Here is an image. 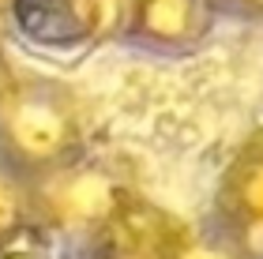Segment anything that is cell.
<instances>
[{
	"label": "cell",
	"mask_w": 263,
	"mask_h": 259,
	"mask_svg": "<svg viewBox=\"0 0 263 259\" xmlns=\"http://www.w3.org/2000/svg\"><path fill=\"white\" fill-rule=\"evenodd\" d=\"M83 154L79 98L49 75L0 83V158L15 173L42 176Z\"/></svg>",
	"instance_id": "1"
},
{
	"label": "cell",
	"mask_w": 263,
	"mask_h": 259,
	"mask_svg": "<svg viewBox=\"0 0 263 259\" xmlns=\"http://www.w3.org/2000/svg\"><path fill=\"white\" fill-rule=\"evenodd\" d=\"M132 188L121 173L90 162L87 154L64 162L42 176H30V210L49 233H87L98 237Z\"/></svg>",
	"instance_id": "2"
},
{
	"label": "cell",
	"mask_w": 263,
	"mask_h": 259,
	"mask_svg": "<svg viewBox=\"0 0 263 259\" xmlns=\"http://www.w3.org/2000/svg\"><path fill=\"white\" fill-rule=\"evenodd\" d=\"M8 11L23 38L45 49L94 45L132 23V0H11Z\"/></svg>",
	"instance_id": "3"
},
{
	"label": "cell",
	"mask_w": 263,
	"mask_h": 259,
	"mask_svg": "<svg viewBox=\"0 0 263 259\" xmlns=\"http://www.w3.org/2000/svg\"><path fill=\"white\" fill-rule=\"evenodd\" d=\"M184 226L132 192L98 233V259H173Z\"/></svg>",
	"instance_id": "4"
},
{
	"label": "cell",
	"mask_w": 263,
	"mask_h": 259,
	"mask_svg": "<svg viewBox=\"0 0 263 259\" xmlns=\"http://www.w3.org/2000/svg\"><path fill=\"white\" fill-rule=\"evenodd\" d=\"M218 214L233 233L263 229V132L248 135L218 184Z\"/></svg>",
	"instance_id": "5"
},
{
	"label": "cell",
	"mask_w": 263,
	"mask_h": 259,
	"mask_svg": "<svg viewBox=\"0 0 263 259\" xmlns=\"http://www.w3.org/2000/svg\"><path fill=\"white\" fill-rule=\"evenodd\" d=\"M211 27V0H132L128 34L162 49L196 45Z\"/></svg>",
	"instance_id": "6"
},
{
	"label": "cell",
	"mask_w": 263,
	"mask_h": 259,
	"mask_svg": "<svg viewBox=\"0 0 263 259\" xmlns=\"http://www.w3.org/2000/svg\"><path fill=\"white\" fill-rule=\"evenodd\" d=\"M173 259H248V252L241 244V233H233L230 226L222 233H196L184 226Z\"/></svg>",
	"instance_id": "7"
},
{
	"label": "cell",
	"mask_w": 263,
	"mask_h": 259,
	"mask_svg": "<svg viewBox=\"0 0 263 259\" xmlns=\"http://www.w3.org/2000/svg\"><path fill=\"white\" fill-rule=\"evenodd\" d=\"M34 210H30V181L23 173H15L0 158V233L30 222Z\"/></svg>",
	"instance_id": "8"
},
{
	"label": "cell",
	"mask_w": 263,
	"mask_h": 259,
	"mask_svg": "<svg viewBox=\"0 0 263 259\" xmlns=\"http://www.w3.org/2000/svg\"><path fill=\"white\" fill-rule=\"evenodd\" d=\"M53 233L38 218L23 222V226L0 233V259H53Z\"/></svg>",
	"instance_id": "9"
},
{
	"label": "cell",
	"mask_w": 263,
	"mask_h": 259,
	"mask_svg": "<svg viewBox=\"0 0 263 259\" xmlns=\"http://www.w3.org/2000/svg\"><path fill=\"white\" fill-rule=\"evenodd\" d=\"M237 4H245V8H252V11H263V0H237Z\"/></svg>",
	"instance_id": "10"
},
{
	"label": "cell",
	"mask_w": 263,
	"mask_h": 259,
	"mask_svg": "<svg viewBox=\"0 0 263 259\" xmlns=\"http://www.w3.org/2000/svg\"><path fill=\"white\" fill-rule=\"evenodd\" d=\"M4 4H11V0H4Z\"/></svg>",
	"instance_id": "11"
},
{
	"label": "cell",
	"mask_w": 263,
	"mask_h": 259,
	"mask_svg": "<svg viewBox=\"0 0 263 259\" xmlns=\"http://www.w3.org/2000/svg\"><path fill=\"white\" fill-rule=\"evenodd\" d=\"M0 83H4V79H0Z\"/></svg>",
	"instance_id": "12"
}]
</instances>
